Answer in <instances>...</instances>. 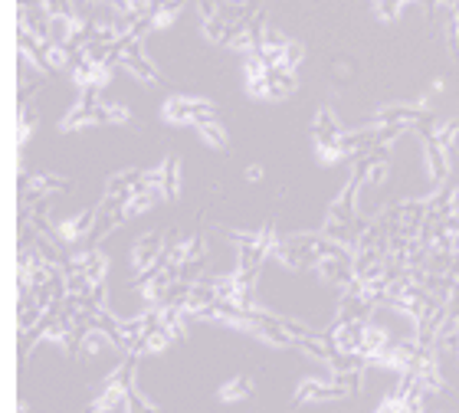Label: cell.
Masks as SVG:
<instances>
[{
	"mask_svg": "<svg viewBox=\"0 0 459 413\" xmlns=\"http://www.w3.org/2000/svg\"><path fill=\"white\" fill-rule=\"evenodd\" d=\"M128 122H134L128 106L102 99L99 89H86V92L79 96L76 106L63 116L59 128H63V132H79V128H86V125H128Z\"/></svg>",
	"mask_w": 459,
	"mask_h": 413,
	"instance_id": "cell-1",
	"label": "cell"
},
{
	"mask_svg": "<svg viewBox=\"0 0 459 413\" xmlns=\"http://www.w3.org/2000/svg\"><path fill=\"white\" fill-rule=\"evenodd\" d=\"M364 371H332V381L306 377L292 394V407L302 404H328V400H348L361 391Z\"/></svg>",
	"mask_w": 459,
	"mask_h": 413,
	"instance_id": "cell-2",
	"label": "cell"
},
{
	"mask_svg": "<svg viewBox=\"0 0 459 413\" xmlns=\"http://www.w3.org/2000/svg\"><path fill=\"white\" fill-rule=\"evenodd\" d=\"M230 240L237 246V270L249 272V276H259L266 260L276 256V246L282 237L273 230V223H266L263 230H253V233H230Z\"/></svg>",
	"mask_w": 459,
	"mask_h": 413,
	"instance_id": "cell-3",
	"label": "cell"
},
{
	"mask_svg": "<svg viewBox=\"0 0 459 413\" xmlns=\"http://www.w3.org/2000/svg\"><path fill=\"white\" fill-rule=\"evenodd\" d=\"M17 43H20V56L30 59V66L49 76V73H56V69H66L73 66V59L63 47H59L56 39L49 37H39L37 30H30L20 23L17 27Z\"/></svg>",
	"mask_w": 459,
	"mask_h": 413,
	"instance_id": "cell-4",
	"label": "cell"
},
{
	"mask_svg": "<svg viewBox=\"0 0 459 413\" xmlns=\"http://www.w3.org/2000/svg\"><path fill=\"white\" fill-rule=\"evenodd\" d=\"M138 361H142V357L122 355V365L115 367L112 374L99 384L96 397L89 400V413H112V410H118V407H125V400H128V394H132V387H134Z\"/></svg>",
	"mask_w": 459,
	"mask_h": 413,
	"instance_id": "cell-5",
	"label": "cell"
},
{
	"mask_svg": "<svg viewBox=\"0 0 459 413\" xmlns=\"http://www.w3.org/2000/svg\"><path fill=\"white\" fill-rule=\"evenodd\" d=\"M161 118L168 125H191L201 128L207 122H221V108L213 106L211 99H187V96H174L161 106Z\"/></svg>",
	"mask_w": 459,
	"mask_h": 413,
	"instance_id": "cell-6",
	"label": "cell"
},
{
	"mask_svg": "<svg viewBox=\"0 0 459 413\" xmlns=\"http://www.w3.org/2000/svg\"><path fill=\"white\" fill-rule=\"evenodd\" d=\"M344 128L338 125V118L332 108H318L312 118V142H316V158L322 164H338L348 161V154L342 148Z\"/></svg>",
	"mask_w": 459,
	"mask_h": 413,
	"instance_id": "cell-7",
	"label": "cell"
},
{
	"mask_svg": "<svg viewBox=\"0 0 459 413\" xmlns=\"http://www.w3.org/2000/svg\"><path fill=\"white\" fill-rule=\"evenodd\" d=\"M112 59H115V66L128 69L134 79H142V82H148V86L161 82L154 63L144 56V37H134L132 33V37H122L118 43H112Z\"/></svg>",
	"mask_w": 459,
	"mask_h": 413,
	"instance_id": "cell-8",
	"label": "cell"
},
{
	"mask_svg": "<svg viewBox=\"0 0 459 413\" xmlns=\"http://www.w3.org/2000/svg\"><path fill=\"white\" fill-rule=\"evenodd\" d=\"M171 237H174V230H148L132 243V276L134 279H144L148 272H154L161 266L164 253L171 246Z\"/></svg>",
	"mask_w": 459,
	"mask_h": 413,
	"instance_id": "cell-9",
	"label": "cell"
},
{
	"mask_svg": "<svg viewBox=\"0 0 459 413\" xmlns=\"http://www.w3.org/2000/svg\"><path fill=\"white\" fill-rule=\"evenodd\" d=\"M69 187H73V181L63 177V174H33V177H27V174L20 171V207L49 201L53 194H66Z\"/></svg>",
	"mask_w": 459,
	"mask_h": 413,
	"instance_id": "cell-10",
	"label": "cell"
},
{
	"mask_svg": "<svg viewBox=\"0 0 459 413\" xmlns=\"http://www.w3.org/2000/svg\"><path fill=\"white\" fill-rule=\"evenodd\" d=\"M69 73H73V82L79 86V92H86V89H99V92H102V89L112 82L115 66H106V63H92V59H73Z\"/></svg>",
	"mask_w": 459,
	"mask_h": 413,
	"instance_id": "cell-11",
	"label": "cell"
},
{
	"mask_svg": "<svg viewBox=\"0 0 459 413\" xmlns=\"http://www.w3.org/2000/svg\"><path fill=\"white\" fill-rule=\"evenodd\" d=\"M269 79H273V66L259 53L243 56V82H247L249 96L269 102Z\"/></svg>",
	"mask_w": 459,
	"mask_h": 413,
	"instance_id": "cell-12",
	"label": "cell"
},
{
	"mask_svg": "<svg viewBox=\"0 0 459 413\" xmlns=\"http://www.w3.org/2000/svg\"><path fill=\"white\" fill-rule=\"evenodd\" d=\"M420 148H423V168H427V174H430V181L437 184V187L450 181V174H453L450 148H443V144L430 142V138H420Z\"/></svg>",
	"mask_w": 459,
	"mask_h": 413,
	"instance_id": "cell-13",
	"label": "cell"
},
{
	"mask_svg": "<svg viewBox=\"0 0 459 413\" xmlns=\"http://www.w3.org/2000/svg\"><path fill=\"white\" fill-rule=\"evenodd\" d=\"M96 227V207L92 211H79V213H69L63 220H56V240L63 246H73V243H86L89 233Z\"/></svg>",
	"mask_w": 459,
	"mask_h": 413,
	"instance_id": "cell-14",
	"label": "cell"
},
{
	"mask_svg": "<svg viewBox=\"0 0 459 413\" xmlns=\"http://www.w3.org/2000/svg\"><path fill=\"white\" fill-rule=\"evenodd\" d=\"M394 394L401 397L403 407H407L411 413H423L427 410V397H430V391H427V384H423L417 374H401V384H397Z\"/></svg>",
	"mask_w": 459,
	"mask_h": 413,
	"instance_id": "cell-15",
	"label": "cell"
},
{
	"mask_svg": "<svg viewBox=\"0 0 459 413\" xmlns=\"http://www.w3.org/2000/svg\"><path fill=\"white\" fill-rule=\"evenodd\" d=\"M154 174H158V187H161L164 201H174V197L181 194V161H178V154H168V158L154 168Z\"/></svg>",
	"mask_w": 459,
	"mask_h": 413,
	"instance_id": "cell-16",
	"label": "cell"
},
{
	"mask_svg": "<svg viewBox=\"0 0 459 413\" xmlns=\"http://www.w3.org/2000/svg\"><path fill=\"white\" fill-rule=\"evenodd\" d=\"M253 391H256V381L249 374H237L230 377V381H223L221 391H217V400L221 404H239V400H249Z\"/></svg>",
	"mask_w": 459,
	"mask_h": 413,
	"instance_id": "cell-17",
	"label": "cell"
},
{
	"mask_svg": "<svg viewBox=\"0 0 459 413\" xmlns=\"http://www.w3.org/2000/svg\"><path fill=\"white\" fill-rule=\"evenodd\" d=\"M37 106L33 102H27V106H20V128H17V148H27V142L33 138V132H37Z\"/></svg>",
	"mask_w": 459,
	"mask_h": 413,
	"instance_id": "cell-18",
	"label": "cell"
},
{
	"mask_svg": "<svg viewBox=\"0 0 459 413\" xmlns=\"http://www.w3.org/2000/svg\"><path fill=\"white\" fill-rule=\"evenodd\" d=\"M112 348L115 351V345H112V338L108 335H102V331H86V338H82V345H79V357H99L102 351H108Z\"/></svg>",
	"mask_w": 459,
	"mask_h": 413,
	"instance_id": "cell-19",
	"label": "cell"
},
{
	"mask_svg": "<svg viewBox=\"0 0 459 413\" xmlns=\"http://www.w3.org/2000/svg\"><path fill=\"white\" fill-rule=\"evenodd\" d=\"M197 135L211 144V148H227V132H223L221 122H207V125H201L197 128Z\"/></svg>",
	"mask_w": 459,
	"mask_h": 413,
	"instance_id": "cell-20",
	"label": "cell"
},
{
	"mask_svg": "<svg viewBox=\"0 0 459 413\" xmlns=\"http://www.w3.org/2000/svg\"><path fill=\"white\" fill-rule=\"evenodd\" d=\"M374 413H411V410L403 407V400L397 394H387L381 404H377V410H374Z\"/></svg>",
	"mask_w": 459,
	"mask_h": 413,
	"instance_id": "cell-21",
	"label": "cell"
},
{
	"mask_svg": "<svg viewBox=\"0 0 459 413\" xmlns=\"http://www.w3.org/2000/svg\"><path fill=\"white\" fill-rule=\"evenodd\" d=\"M263 174H266V171H263V168H259V164H249V168H247V181H259V177H263Z\"/></svg>",
	"mask_w": 459,
	"mask_h": 413,
	"instance_id": "cell-22",
	"label": "cell"
}]
</instances>
